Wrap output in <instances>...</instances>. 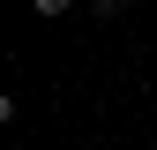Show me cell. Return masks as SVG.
I'll use <instances>...</instances> for the list:
<instances>
[{"instance_id": "6da1fadb", "label": "cell", "mask_w": 157, "mask_h": 150, "mask_svg": "<svg viewBox=\"0 0 157 150\" xmlns=\"http://www.w3.org/2000/svg\"><path fill=\"white\" fill-rule=\"evenodd\" d=\"M30 8H37V15H67L75 0H30Z\"/></svg>"}]
</instances>
